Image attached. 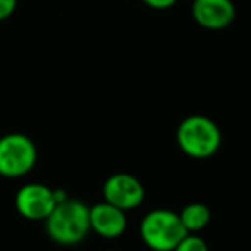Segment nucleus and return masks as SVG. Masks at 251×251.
<instances>
[{"label":"nucleus","mask_w":251,"mask_h":251,"mask_svg":"<svg viewBox=\"0 0 251 251\" xmlns=\"http://www.w3.org/2000/svg\"><path fill=\"white\" fill-rule=\"evenodd\" d=\"M45 232L50 241L59 246H77L84 243L91 232L90 206L77 198H67L57 203L45 219Z\"/></svg>","instance_id":"nucleus-1"},{"label":"nucleus","mask_w":251,"mask_h":251,"mask_svg":"<svg viewBox=\"0 0 251 251\" xmlns=\"http://www.w3.org/2000/svg\"><path fill=\"white\" fill-rule=\"evenodd\" d=\"M176 141L186 157L195 160H206L220 150L222 131L212 117L193 114L179 122Z\"/></svg>","instance_id":"nucleus-2"},{"label":"nucleus","mask_w":251,"mask_h":251,"mask_svg":"<svg viewBox=\"0 0 251 251\" xmlns=\"http://www.w3.org/2000/svg\"><path fill=\"white\" fill-rule=\"evenodd\" d=\"M186 236L179 213L167 208L150 210L140 222V237L151 251H172Z\"/></svg>","instance_id":"nucleus-3"},{"label":"nucleus","mask_w":251,"mask_h":251,"mask_svg":"<svg viewBox=\"0 0 251 251\" xmlns=\"http://www.w3.org/2000/svg\"><path fill=\"white\" fill-rule=\"evenodd\" d=\"M38 162L36 143L25 133L0 136V177L21 179L35 169Z\"/></svg>","instance_id":"nucleus-4"},{"label":"nucleus","mask_w":251,"mask_h":251,"mask_svg":"<svg viewBox=\"0 0 251 251\" xmlns=\"http://www.w3.org/2000/svg\"><path fill=\"white\" fill-rule=\"evenodd\" d=\"M57 200L53 188L43 182H26L16 191V212L29 222H45L55 208Z\"/></svg>","instance_id":"nucleus-5"},{"label":"nucleus","mask_w":251,"mask_h":251,"mask_svg":"<svg viewBox=\"0 0 251 251\" xmlns=\"http://www.w3.org/2000/svg\"><path fill=\"white\" fill-rule=\"evenodd\" d=\"M101 195L105 201L112 203L124 212H131L143 205L147 191H145L143 182L136 176L129 172H115L108 176L107 181L103 182Z\"/></svg>","instance_id":"nucleus-6"},{"label":"nucleus","mask_w":251,"mask_h":251,"mask_svg":"<svg viewBox=\"0 0 251 251\" xmlns=\"http://www.w3.org/2000/svg\"><path fill=\"white\" fill-rule=\"evenodd\" d=\"M232 0H193L191 18L198 26L208 31H222L236 19Z\"/></svg>","instance_id":"nucleus-7"},{"label":"nucleus","mask_w":251,"mask_h":251,"mask_svg":"<svg viewBox=\"0 0 251 251\" xmlns=\"http://www.w3.org/2000/svg\"><path fill=\"white\" fill-rule=\"evenodd\" d=\"M91 232L105 239H117L127 229V212L108 201H98L90 206Z\"/></svg>","instance_id":"nucleus-8"},{"label":"nucleus","mask_w":251,"mask_h":251,"mask_svg":"<svg viewBox=\"0 0 251 251\" xmlns=\"http://www.w3.org/2000/svg\"><path fill=\"white\" fill-rule=\"evenodd\" d=\"M177 213L181 217V222L188 234H200L212 222V210H210L208 205H205L201 201L188 203Z\"/></svg>","instance_id":"nucleus-9"},{"label":"nucleus","mask_w":251,"mask_h":251,"mask_svg":"<svg viewBox=\"0 0 251 251\" xmlns=\"http://www.w3.org/2000/svg\"><path fill=\"white\" fill-rule=\"evenodd\" d=\"M172 251H210V248L200 234H188Z\"/></svg>","instance_id":"nucleus-10"},{"label":"nucleus","mask_w":251,"mask_h":251,"mask_svg":"<svg viewBox=\"0 0 251 251\" xmlns=\"http://www.w3.org/2000/svg\"><path fill=\"white\" fill-rule=\"evenodd\" d=\"M18 0H0V21H5L16 12Z\"/></svg>","instance_id":"nucleus-11"},{"label":"nucleus","mask_w":251,"mask_h":251,"mask_svg":"<svg viewBox=\"0 0 251 251\" xmlns=\"http://www.w3.org/2000/svg\"><path fill=\"white\" fill-rule=\"evenodd\" d=\"M147 7L155 9V11H167L177 4V0H141Z\"/></svg>","instance_id":"nucleus-12"},{"label":"nucleus","mask_w":251,"mask_h":251,"mask_svg":"<svg viewBox=\"0 0 251 251\" xmlns=\"http://www.w3.org/2000/svg\"><path fill=\"white\" fill-rule=\"evenodd\" d=\"M105 251H119V250H105Z\"/></svg>","instance_id":"nucleus-13"}]
</instances>
